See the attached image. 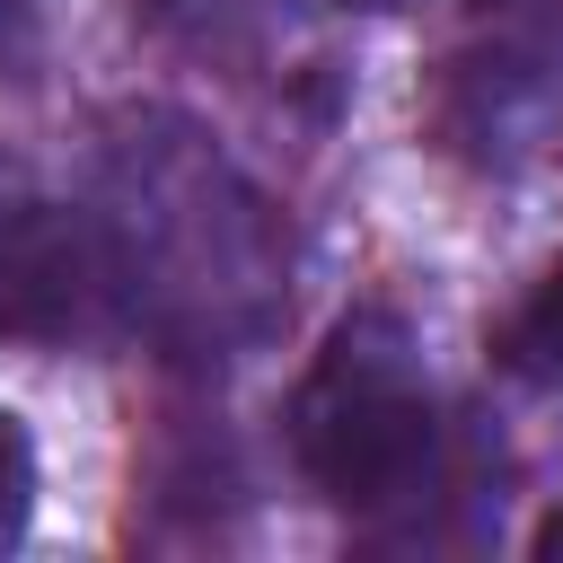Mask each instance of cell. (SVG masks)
<instances>
[{"label":"cell","instance_id":"6da1fadb","mask_svg":"<svg viewBox=\"0 0 563 563\" xmlns=\"http://www.w3.org/2000/svg\"><path fill=\"white\" fill-rule=\"evenodd\" d=\"M299 466L343 510H378L431 466V396L387 325L361 317L325 343L317 378L299 387Z\"/></svg>","mask_w":563,"mask_h":563},{"label":"cell","instance_id":"7a4b0ae2","mask_svg":"<svg viewBox=\"0 0 563 563\" xmlns=\"http://www.w3.org/2000/svg\"><path fill=\"white\" fill-rule=\"evenodd\" d=\"M106 282H114V264H106V238L88 211L26 202L0 220V334H26V343L79 334L97 317Z\"/></svg>","mask_w":563,"mask_h":563},{"label":"cell","instance_id":"3957f363","mask_svg":"<svg viewBox=\"0 0 563 563\" xmlns=\"http://www.w3.org/2000/svg\"><path fill=\"white\" fill-rule=\"evenodd\" d=\"M501 352H510V369H519V378H563V264L528 290V308L510 317Z\"/></svg>","mask_w":563,"mask_h":563},{"label":"cell","instance_id":"277c9868","mask_svg":"<svg viewBox=\"0 0 563 563\" xmlns=\"http://www.w3.org/2000/svg\"><path fill=\"white\" fill-rule=\"evenodd\" d=\"M26 510H35V440L18 413H0V545L26 528Z\"/></svg>","mask_w":563,"mask_h":563},{"label":"cell","instance_id":"5b68a950","mask_svg":"<svg viewBox=\"0 0 563 563\" xmlns=\"http://www.w3.org/2000/svg\"><path fill=\"white\" fill-rule=\"evenodd\" d=\"M35 62V0H0V70Z\"/></svg>","mask_w":563,"mask_h":563},{"label":"cell","instance_id":"8992f818","mask_svg":"<svg viewBox=\"0 0 563 563\" xmlns=\"http://www.w3.org/2000/svg\"><path fill=\"white\" fill-rule=\"evenodd\" d=\"M537 554H563V519H545V528H537Z\"/></svg>","mask_w":563,"mask_h":563},{"label":"cell","instance_id":"52a82bcc","mask_svg":"<svg viewBox=\"0 0 563 563\" xmlns=\"http://www.w3.org/2000/svg\"><path fill=\"white\" fill-rule=\"evenodd\" d=\"M343 9H352V0H343Z\"/></svg>","mask_w":563,"mask_h":563}]
</instances>
